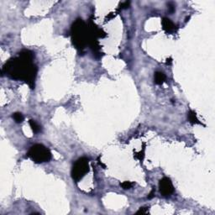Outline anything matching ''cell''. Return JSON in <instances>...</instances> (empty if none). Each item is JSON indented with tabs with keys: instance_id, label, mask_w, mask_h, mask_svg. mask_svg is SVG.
Segmentation results:
<instances>
[{
	"instance_id": "obj_1",
	"label": "cell",
	"mask_w": 215,
	"mask_h": 215,
	"mask_svg": "<svg viewBox=\"0 0 215 215\" xmlns=\"http://www.w3.org/2000/svg\"><path fill=\"white\" fill-rule=\"evenodd\" d=\"M35 53L30 50H23L18 54L17 57L8 60L3 65L2 74H5L14 80L25 82L30 87L35 88V81L37 75L36 65L34 64Z\"/></svg>"
},
{
	"instance_id": "obj_2",
	"label": "cell",
	"mask_w": 215,
	"mask_h": 215,
	"mask_svg": "<svg viewBox=\"0 0 215 215\" xmlns=\"http://www.w3.org/2000/svg\"><path fill=\"white\" fill-rule=\"evenodd\" d=\"M71 33L73 45L77 50H82L87 43H89V29L82 19H77L73 23Z\"/></svg>"
},
{
	"instance_id": "obj_3",
	"label": "cell",
	"mask_w": 215,
	"mask_h": 215,
	"mask_svg": "<svg viewBox=\"0 0 215 215\" xmlns=\"http://www.w3.org/2000/svg\"><path fill=\"white\" fill-rule=\"evenodd\" d=\"M26 157L30 158L35 163L40 164L50 161L52 158L51 152L48 148L40 144H36L31 146L26 154Z\"/></svg>"
},
{
	"instance_id": "obj_4",
	"label": "cell",
	"mask_w": 215,
	"mask_h": 215,
	"mask_svg": "<svg viewBox=\"0 0 215 215\" xmlns=\"http://www.w3.org/2000/svg\"><path fill=\"white\" fill-rule=\"evenodd\" d=\"M89 171L88 159L81 157L74 163L72 169V177L76 182H78Z\"/></svg>"
},
{
	"instance_id": "obj_5",
	"label": "cell",
	"mask_w": 215,
	"mask_h": 215,
	"mask_svg": "<svg viewBox=\"0 0 215 215\" xmlns=\"http://www.w3.org/2000/svg\"><path fill=\"white\" fill-rule=\"evenodd\" d=\"M159 190L163 197H170L174 193V187L170 178L165 176L160 180Z\"/></svg>"
},
{
	"instance_id": "obj_6",
	"label": "cell",
	"mask_w": 215,
	"mask_h": 215,
	"mask_svg": "<svg viewBox=\"0 0 215 215\" xmlns=\"http://www.w3.org/2000/svg\"><path fill=\"white\" fill-rule=\"evenodd\" d=\"M162 29L166 32V33H173L176 30V26L170 19L168 18H163L161 20Z\"/></svg>"
},
{
	"instance_id": "obj_7",
	"label": "cell",
	"mask_w": 215,
	"mask_h": 215,
	"mask_svg": "<svg viewBox=\"0 0 215 215\" xmlns=\"http://www.w3.org/2000/svg\"><path fill=\"white\" fill-rule=\"evenodd\" d=\"M166 77L161 72H157L155 73L154 79H155V83L157 84V85H161V84L164 83L166 81Z\"/></svg>"
},
{
	"instance_id": "obj_8",
	"label": "cell",
	"mask_w": 215,
	"mask_h": 215,
	"mask_svg": "<svg viewBox=\"0 0 215 215\" xmlns=\"http://www.w3.org/2000/svg\"><path fill=\"white\" fill-rule=\"evenodd\" d=\"M187 119H188L189 122L192 124H201V123L199 122V119L197 117L196 113L193 110H190L187 113Z\"/></svg>"
},
{
	"instance_id": "obj_9",
	"label": "cell",
	"mask_w": 215,
	"mask_h": 215,
	"mask_svg": "<svg viewBox=\"0 0 215 215\" xmlns=\"http://www.w3.org/2000/svg\"><path fill=\"white\" fill-rule=\"evenodd\" d=\"M29 124H30V126L31 129L33 130L34 133L38 134V133L41 131V126L36 121H35L33 119H30L29 120Z\"/></svg>"
},
{
	"instance_id": "obj_10",
	"label": "cell",
	"mask_w": 215,
	"mask_h": 215,
	"mask_svg": "<svg viewBox=\"0 0 215 215\" xmlns=\"http://www.w3.org/2000/svg\"><path fill=\"white\" fill-rule=\"evenodd\" d=\"M12 117H13L14 120L17 124L22 123L23 121H24V116H23L22 114L20 113V112H16V113L13 114Z\"/></svg>"
},
{
	"instance_id": "obj_11",
	"label": "cell",
	"mask_w": 215,
	"mask_h": 215,
	"mask_svg": "<svg viewBox=\"0 0 215 215\" xmlns=\"http://www.w3.org/2000/svg\"><path fill=\"white\" fill-rule=\"evenodd\" d=\"M133 183L131 182H128V181H125V182L120 183V187H122L124 190H127V189H130L132 187H133Z\"/></svg>"
},
{
	"instance_id": "obj_12",
	"label": "cell",
	"mask_w": 215,
	"mask_h": 215,
	"mask_svg": "<svg viewBox=\"0 0 215 215\" xmlns=\"http://www.w3.org/2000/svg\"><path fill=\"white\" fill-rule=\"evenodd\" d=\"M167 7H168V11L170 12L171 14H172L174 11H175V4H174L173 3H169L167 4Z\"/></svg>"
},
{
	"instance_id": "obj_13",
	"label": "cell",
	"mask_w": 215,
	"mask_h": 215,
	"mask_svg": "<svg viewBox=\"0 0 215 215\" xmlns=\"http://www.w3.org/2000/svg\"><path fill=\"white\" fill-rule=\"evenodd\" d=\"M148 208H145V207H142L140 208V209H139V211L136 213L137 214H144V213H148Z\"/></svg>"
},
{
	"instance_id": "obj_14",
	"label": "cell",
	"mask_w": 215,
	"mask_h": 215,
	"mask_svg": "<svg viewBox=\"0 0 215 215\" xmlns=\"http://www.w3.org/2000/svg\"><path fill=\"white\" fill-rule=\"evenodd\" d=\"M129 1H126V2H124V3H122L121 4H120V8H129Z\"/></svg>"
},
{
	"instance_id": "obj_15",
	"label": "cell",
	"mask_w": 215,
	"mask_h": 215,
	"mask_svg": "<svg viewBox=\"0 0 215 215\" xmlns=\"http://www.w3.org/2000/svg\"><path fill=\"white\" fill-rule=\"evenodd\" d=\"M154 195H155V189L153 188V189L151 191V193H149V195H148V197H147V198H148L149 199H151L154 197Z\"/></svg>"
},
{
	"instance_id": "obj_16",
	"label": "cell",
	"mask_w": 215,
	"mask_h": 215,
	"mask_svg": "<svg viewBox=\"0 0 215 215\" xmlns=\"http://www.w3.org/2000/svg\"><path fill=\"white\" fill-rule=\"evenodd\" d=\"M171 62H172V59L171 58H169L166 60V64L167 65H171Z\"/></svg>"
}]
</instances>
